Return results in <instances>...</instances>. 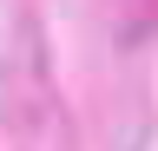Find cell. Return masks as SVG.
Here are the masks:
<instances>
[{"mask_svg":"<svg viewBox=\"0 0 158 151\" xmlns=\"http://www.w3.org/2000/svg\"><path fill=\"white\" fill-rule=\"evenodd\" d=\"M0 99H7L13 151H73V125H66V112H59V92H53V79H46V59H40L33 26H27V40L13 46V59H7Z\"/></svg>","mask_w":158,"mask_h":151,"instance_id":"1","label":"cell"}]
</instances>
